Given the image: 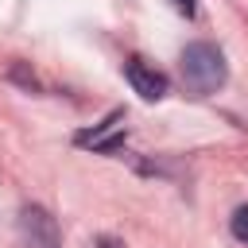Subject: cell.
Instances as JSON below:
<instances>
[{
    "instance_id": "1",
    "label": "cell",
    "mask_w": 248,
    "mask_h": 248,
    "mask_svg": "<svg viewBox=\"0 0 248 248\" xmlns=\"http://www.w3.org/2000/svg\"><path fill=\"white\" fill-rule=\"evenodd\" d=\"M178 66H182V81H186V89H190V93H198V97L217 93V89L225 85V78H229L225 54H221L213 43H205V39L190 43V46L182 50Z\"/></svg>"
},
{
    "instance_id": "2",
    "label": "cell",
    "mask_w": 248,
    "mask_h": 248,
    "mask_svg": "<svg viewBox=\"0 0 248 248\" xmlns=\"http://www.w3.org/2000/svg\"><path fill=\"white\" fill-rule=\"evenodd\" d=\"M19 236H23V248H62L58 221L43 205H23L19 209Z\"/></svg>"
},
{
    "instance_id": "3",
    "label": "cell",
    "mask_w": 248,
    "mask_h": 248,
    "mask_svg": "<svg viewBox=\"0 0 248 248\" xmlns=\"http://www.w3.org/2000/svg\"><path fill=\"white\" fill-rule=\"evenodd\" d=\"M74 143L78 147H93V151H105V155H112V151H120L124 147V112L116 108V112H108L97 128H89V132H78L74 136Z\"/></svg>"
},
{
    "instance_id": "4",
    "label": "cell",
    "mask_w": 248,
    "mask_h": 248,
    "mask_svg": "<svg viewBox=\"0 0 248 248\" xmlns=\"http://www.w3.org/2000/svg\"><path fill=\"white\" fill-rule=\"evenodd\" d=\"M124 74H128L132 89H136L143 101H159V97H167V74L155 70L151 62H143V58H128Z\"/></svg>"
},
{
    "instance_id": "5",
    "label": "cell",
    "mask_w": 248,
    "mask_h": 248,
    "mask_svg": "<svg viewBox=\"0 0 248 248\" xmlns=\"http://www.w3.org/2000/svg\"><path fill=\"white\" fill-rule=\"evenodd\" d=\"M229 229H232V236H236L240 244H248V205H236V209H232Z\"/></svg>"
},
{
    "instance_id": "6",
    "label": "cell",
    "mask_w": 248,
    "mask_h": 248,
    "mask_svg": "<svg viewBox=\"0 0 248 248\" xmlns=\"http://www.w3.org/2000/svg\"><path fill=\"white\" fill-rule=\"evenodd\" d=\"M174 8H178V12H186V16H194V0H174Z\"/></svg>"
},
{
    "instance_id": "7",
    "label": "cell",
    "mask_w": 248,
    "mask_h": 248,
    "mask_svg": "<svg viewBox=\"0 0 248 248\" xmlns=\"http://www.w3.org/2000/svg\"><path fill=\"white\" fill-rule=\"evenodd\" d=\"M101 248H120V244L116 240H101Z\"/></svg>"
}]
</instances>
